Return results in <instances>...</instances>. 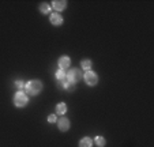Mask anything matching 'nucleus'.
<instances>
[{
	"label": "nucleus",
	"mask_w": 154,
	"mask_h": 147,
	"mask_svg": "<svg viewBox=\"0 0 154 147\" xmlns=\"http://www.w3.org/2000/svg\"><path fill=\"white\" fill-rule=\"evenodd\" d=\"M56 120H57L56 115H49L48 116V123H56Z\"/></svg>",
	"instance_id": "f3484780"
},
{
	"label": "nucleus",
	"mask_w": 154,
	"mask_h": 147,
	"mask_svg": "<svg viewBox=\"0 0 154 147\" xmlns=\"http://www.w3.org/2000/svg\"><path fill=\"white\" fill-rule=\"evenodd\" d=\"M56 113H57V115H66V113H67V104L59 102V104L56 105Z\"/></svg>",
	"instance_id": "1a4fd4ad"
},
{
	"label": "nucleus",
	"mask_w": 154,
	"mask_h": 147,
	"mask_svg": "<svg viewBox=\"0 0 154 147\" xmlns=\"http://www.w3.org/2000/svg\"><path fill=\"white\" fill-rule=\"evenodd\" d=\"M70 86V82H68L67 78L61 79V81H57V87L60 90H67V87Z\"/></svg>",
	"instance_id": "9b49d317"
},
{
	"label": "nucleus",
	"mask_w": 154,
	"mask_h": 147,
	"mask_svg": "<svg viewBox=\"0 0 154 147\" xmlns=\"http://www.w3.org/2000/svg\"><path fill=\"white\" fill-rule=\"evenodd\" d=\"M15 86L23 91V90H25V86H26V83H25L23 81H15Z\"/></svg>",
	"instance_id": "dca6fc26"
},
{
	"label": "nucleus",
	"mask_w": 154,
	"mask_h": 147,
	"mask_svg": "<svg viewBox=\"0 0 154 147\" xmlns=\"http://www.w3.org/2000/svg\"><path fill=\"white\" fill-rule=\"evenodd\" d=\"M64 78H67V74H66L63 69H57V71H56V79L61 81V79H64Z\"/></svg>",
	"instance_id": "2eb2a0df"
},
{
	"label": "nucleus",
	"mask_w": 154,
	"mask_h": 147,
	"mask_svg": "<svg viewBox=\"0 0 154 147\" xmlns=\"http://www.w3.org/2000/svg\"><path fill=\"white\" fill-rule=\"evenodd\" d=\"M68 6V3L66 2V0H53L52 2V6L55 8V12H59V11H63V10H66Z\"/></svg>",
	"instance_id": "423d86ee"
},
{
	"label": "nucleus",
	"mask_w": 154,
	"mask_h": 147,
	"mask_svg": "<svg viewBox=\"0 0 154 147\" xmlns=\"http://www.w3.org/2000/svg\"><path fill=\"white\" fill-rule=\"evenodd\" d=\"M49 20L53 26H60L61 23H63V17H61L59 12H52L49 17Z\"/></svg>",
	"instance_id": "6e6552de"
},
{
	"label": "nucleus",
	"mask_w": 154,
	"mask_h": 147,
	"mask_svg": "<svg viewBox=\"0 0 154 147\" xmlns=\"http://www.w3.org/2000/svg\"><path fill=\"white\" fill-rule=\"evenodd\" d=\"M59 68L60 69H67V68H70V66H71V59L68 57V56H61L60 59H59Z\"/></svg>",
	"instance_id": "0eeeda50"
},
{
	"label": "nucleus",
	"mask_w": 154,
	"mask_h": 147,
	"mask_svg": "<svg viewBox=\"0 0 154 147\" xmlns=\"http://www.w3.org/2000/svg\"><path fill=\"white\" fill-rule=\"evenodd\" d=\"M94 142H96V144H97L98 147H104L105 144H106V140H105L104 136H96Z\"/></svg>",
	"instance_id": "4468645a"
},
{
	"label": "nucleus",
	"mask_w": 154,
	"mask_h": 147,
	"mask_svg": "<svg viewBox=\"0 0 154 147\" xmlns=\"http://www.w3.org/2000/svg\"><path fill=\"white\" fill-rule=\"evenodd\" d=\"M51 4H48V3H42V4H40V12L41 14H51Z\"/></svg>",
	"instance_id": "f8f14e48"
},
{
	"label": "nucleus",
	"mask_w": 154,
	"mask_h": 147,
	"mask_svg": "<svg viewBox=\"0 0 154 147\" xmlns=\"http://www.w3.org/2000/svg\"><path fill=\"white\" fill-rule=\"evenodd\" d=\"M81 68L85 69V71H89V69L91 68V60H89V59H85V60H82Z\"/></svg>",
	"instance_id": "ddd939ff"
},
{
	"label": "nucleus",
	"mask_w": 154,
	"mask_h": 147,
	"mask_svg": "<svg viewBox=\"0 0 154 147\" xmlns=\"http://www.w3.org/2000/svg\"><path fill=\"white\" fill-rule=\"evenodd\" d=\"M74 90H75V84H72V83H70V86L67 87V91L68 93H72Z\"/></svg>",
	"instance_id": "a211bd4d"
},
{
	"label": "nucleus",
	"mask_w": 154,
	"mask_h": 147,
	"mask_svg": "<svg viewBox=\"0 0 154 147\" xmlns=\"http://www.w3.org/2000/svg\"><path fill=\"white\" fill-rule=\"evenodd\" d=\"M23 91L29 95H38L41 91H42V83H41V81H38V79L29 81L26 83V86H25Z\"/></svg>",
	"instance_id": "f257e3e1"
},
{
	"label": "nucleus",
	"mask_w": 154,
	"mask_h": 147,
	"mask_svg": "<svg viewBox=\"0 0 154 147\" xmlns=\"http://www.w3.org/2000/svg\"><path fill=\"white\" fill-rule=\"evenodd\" d=\"M57 127H59V130H60L61 132H67V131L70 130V127H71V123H70L68 118L61 117V118H59L57 120Z\"/></svg>",
	"instance_id": "39448f33"
},
{
	"label": "nucleus",
	"mask_w": 154,
	"mask_h": 147,
	"mask_svg": "<svg viewBox=\"0 0 154 147\" xmlns=\"http://www.w3.org/2000/svg\"><path fill=\"white\" fill-rule=\"evenodd\" d=\"M27 102H29V97H27V94L25 91L19 90L18 93H15V95H14V105L17 108H25L27 105Z\"/></svg>",
	"instance_id": "f03ea898"
},
{
	"label": "nucleus",
	"mask_w": 154,
	"mask_h": 147,
	"mask_svg": "<svg viewBox=\"0 0 154 147\" xmlns=\"http://www.w3.org/2000/svg\"><path fill=\"white\" fill-rule=\"evenodd\" d=\"M83 79H85V82H86L87 86H96V84L98 83V75H97L96 72L91 71V69H89V71L85 72Z\"/></svg>",
	"instance_id": "20e7f679"
},
{
	"label": "nucleus",
	"mask_w": 154,
	"mask_h": 147,
	"mask_svg": "<svg viewBox=\"0 0 154 147\" xmlns=\"http://www.w3.org/2000/svg\"><path fill=\"white\" fill-rule=\"evenodd\" d=\"M93 146V140L90 138H82L79 140V147H91Z\"/></svg>",
	"instance_id": "9d476101"
},
{
	"label": "nucleus",
	"mask_w": 154,
	"mask_h": 147,
	"mask_svg": "<svg viewBox=\"0 0 154 147\" xmlns=\"http://www.w3.org/2000/svg\"><path fill=\"white\" fill-rule=\"evenodd\" d=\"M82 78H83V74H82V71L78 68H71L70 71L67 72V79H68V82L72 84H76Z\"/></svg>",
	"instance_id": "7ed1b4c3"
}]
</instances>
